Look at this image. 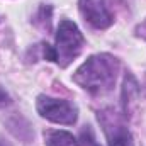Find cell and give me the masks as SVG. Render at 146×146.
<instances>
[{"mask_svg":"<svg viewBox=\"0 0 146 146\" xmlns=\"http://www.w3.org/2000/svg\"><path fill=\"white\" fill-rule=\"evenodd\" d=\"M119 68L117 58L107 53L94 54L73 73V82L94 95H104L114 88Z\"/></svg>","mask_w":146,"mask_h":146,"instance_id":"cell-1","label":"cell"},{"mask_svg":"<svg viewBox=\"0 0 146 146\" xmlns=\"http://www.w3.org/2000/svg\"><path fill=\"white\" fill-rule=\"evenodd\" d=\"M83 44H85V39H83V34L80 33L78 26L73 21L63 19L58 26L56 41L53 46L54 61L61 68H66L75 58H78V54L83 49Z\"/></svg>","mask_w":146,"mask_h":146,"instance_id":"cell-2","label":"cell"},{"mask_svg":"<svg viewBox=\"0 0 146 146\" xmlns=\"http://www.w3.org/2000/svg\"><path fill=\"white\" fill-rule=\"evenodd\" d=\"M36 109L41 117L54 122V124H65L72 126L78 119V109L76 106L65 100V99H54L48 95H39L36 100Z\"/></svg>","mask_w":146,"mask_h":146,"instance_id":"cell-3","label":"cell"},{"mask_svg":"<svg viewBox=\"0 0 146 146\" xmlns=\"http://www.w3.org/2000/svg\"><path fill=\"white\" fill-rule=\"evenodd\" d=\"M99 121L102 124V129H104V134L107 138L109 146H134L129 129L126 127V124L115 112H112V110L99 112Z\"/></svg>","mask_w":146,"mask_h":146,"instance_id":"cell-4","label":"cell"},{"mask_svg":"<svg viewBox=\"0 0 146 146\" xmlns=\"http://www.w3.org/2000/svg\"><path fill=\"white\" fill-rule=\"evenodd\" d=\"M80 14L95 29H107L114 22V14L106 0H80Z\"/></svg>","mask_w":146,"mask_h":146,"instance_id":"cell-5","label":"cell"},{"mask_svg":"<svg viewBox=\"0 0 146 146\" xmlns=\"http://www.w3.org/2000/svg\"><path fill=\"white\" fill-rule=\"evenodd\" d=\"M44 143L46 146H78V141L73 138V134L56 129L44 133Z\"/></svg>","mask_w":146,"mask_h":146,"instance_id":"cell-6","label":"cell"},{"mask_svg":"<svg viewBox=\"0 0 146 146\" xmlns=\"http://www.w3.org/2000/svg\"><path fill=\"white\" fill-rule=\"evenodd\" d=\"M138 92H139V88H138V83H136L134 76L133 75H127L126 80H124V100H122L124 102V112L126 114L129 110V104L134 102L133 99L138 97Z\"/></svg>","mask_w":146,"mask_h":146,"instance_id":"cell-7","label":"cell"},{"mask_svg":"<svg viewBox=\"0 0 146 146\" xmlns=\"http://www.w3.org/2000/svg\"><path fill=\"white\" fill-rule=\"evenodd\" d=\"M136 36L138 37H141V39H146V19L141 22V24H138L136 26Z\"/></svg>","mask_w":146,"mask_h":146,"instance_id":"cell-8","label":"cell"},{"mask_svg":"<svg viewBox=\"0 0 146 146\" xmlns=\"http://www.w3.org/2000/svg\"><path fill=\"white\" fill-rule=\"evenodd\" d=\"M10 100H9V95H7V92L3 90V88H0V106H3V104H9Z\"/></svg>","mask_w":146,"mask_h":146,"instance_id":"cell-9","label":"cell"},{"mask_svg":"<svg viewBox=\"0 0 146 146\" xmlns=\"http://www.w3.org/2000/svg\"><path fill=\"white\" fill-rule=\"evenodd\" d=\"M88 146H99L95 143V139H94V136H92V133H90V138H88Z\"/></svg>","mask_w":146,"mask_h":146,"instance_id":"cell-10","label":"cell"},{"mask_svg":"<svg viewBox=\"0 0 146 146\" xmlns=\"http://www.w3.org/2000/svg\"><path fill=\"white\" fill-rule=\"evenodd\" d=\"M0 146H10L7 141H3V139H0Z\"/></svg>","mask_w":146,"mask_h":146,"instance_id":"cell-11","label":"cell"}]
</instances>
